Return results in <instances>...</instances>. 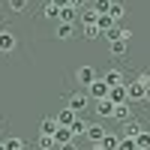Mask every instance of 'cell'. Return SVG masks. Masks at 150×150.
Returning a JSON list of instances; mask_svg holds the SVG:
<instances>
[{"instance_id":"6da1fadb","label":"cell","mask_w":150,"mask_h":150,"mask_svg":"<svg viewBox=\"0 0 150 150\" xmlns=\"http://www.w3.org/2000/svg\"><path fill=\"white\" fill-rule=\"evenodd\" d=\"M87 105H90V96H87V90H75V93H69V99H66V108H72L75 114H84Z\"/></svg>"},{"instance_id":"7a4b0ae2","label":"cell","mask_w":150,"mask_h":150,"mask_svg":"<svg viewBox=\"0 0 150 150\" xmlns=\"http://www.w3.org/2000/svg\"><path fill=\"white\" fill-rule=\"evenodd\" d=\"M96 78H99V75H96V69H93V66H78V69H75V81H78L84 90H87V87H90Z\"/></svg>"},{"instance_id":"3957f363","label":"cell","mask_w":150,"mask_h":150,"mask_svg":"<svg viewBox=\"0 0 150 150\" xmlns=\"http://www.w3.org/2000/svg\"><path fill=\"white\" fill-rule=\"evenodd\" d=\"M144 93H147V84H141L138 78L126 84V96H129V105H132V102H144Z\"/></svg>"},{"instance_id":"277c9868","label":"cell","mask_w":150,"mask_h":150,"mask_svg":"<svg viewBox=\"0 0 150 150\" xmlns=\"http://www.w3.org/2000/svg\"><path fill=\"white\" fill-rule=\"evenodd\" d=\"M87 96H90L93 102H99V99H108V84H105L102 78H96L90 87H87Z\"/></svg>"},{"instance_id":"5b68a950","label":"cell","mask_w":150,"mask_h":150,"mask_svg":"<svg viewBox=\"0 0 150 150\" xmlns=\"http://www.w3.org/2000/svg\"><path fill=\"white\" fill-rule=\"evenodd\" d=\"M84 138L90 144H99L105 138V126H102V123H87V135H84Z\"/></svg>"},{"instance_id":"8992f818","label":"cell","mask_w":150,"mask_h":150,"mask_svg":"<svg viewBox=\"0 0 150 150\" xmlns=\"http://www.w3.org/2000/svg\"><path fill=\"white\" fill-rule=\"evenodd\" d=\"M15 45H18L15 36H12L9 30H0V54H12V51H15Z\"/></svg>"},{"instance_id":"52a82bcc","label":"cell","mask_w":150,"mask_h":150,"mask_svg":"<svg viewBox=\"0 0 150 150\" xmlns=\"http://www.w3.org/2000/svg\"><path fill=\"white\" fill-rule=\"evenodd\" d=\"M99 78H102V81L108 84V90H111V87H120V84H123V72H120V69H114V66H111V69H108L105 75H99Z\"/></svg>"},{"instance_id":"ba28073f","label":"cell","mask_w":150,"mask_h":150,"mask_svg":"<svg viewBox=\"0 0 150 150\" xmlns=\"http://www.w3.org/2000/svg\"><path fill=\"white\" fill-rule=\"evenodd\" d=\"M111 120H120V123L132 120V105H129V102H120V105H114V114H111Z\"/></svg>"},{"instance_id":"9c48e42d","label":"cell","mask_w":150,"mask_h":150,"mask_svg":"<svg viewBox=\"0 0 150 150\" xmlns=\"http://www.w3.org/2000/svg\"><path fill=\"white\" fill-rule=\"evenodd\" d=\"M72 141H75L72 129H69V126H57V132H54V144L60 147V144H72Z\"/></svg>"},{"instance_id":"30bf717a","label":"cell","mask_w":150,"mask_h":150,"mask_svg":"<svg viewBox=\"0 0 150 150\" xmlns=\"http://www.w3.org/2000/svg\"><path fill=\"white\" fill-rule=\"evenodd\" d=\"M141 129H144V126H141V123L132 117V120H126V123H123V132H120V138H135V135H138Z\"/></svg>"},{"instance_id":"8fae6325","label":"cell","mask_w":150,"mask_h":150,"mask_svg":"<svg viewBox=\"0 0 150 150\" xmlns=\"http://www.w3.org/2000/svg\"><path fill=\"white\" fill-rule=\"evenodd\" d=\"M108 99L114 105H120V102H129V96H126V84H120V87H111L108 90Z\"/></svg>"},{"instance_id":"7c38bea8","label":"cell","mask_w":150,"mask_h":150,"mask_svg":"<svg viewBox=\"0 0 150 150\" xmlns=\"http://www.w3.org/2000/svg\"><path fill=\"white\" fill-rule=\"evenodd\" d=\"M93 108H96L99 117H111L114 114V102H111V99H99V102H93Z\"/></svg>"},{"instance_id":"4fadbf2b","label":"cell","mask_w":150,"mask_h":150,"mask_svg":"<svg viewBox=\"0 0 150 150\" xmlns=\"http://www.w3.org/2000/svg\"><path fill=\"white\" fill-rule=\"evenodd\" d=\"M54 132H57V117H42L39 135H51V138H54Z\"/></svg>"},{"instance_id":"5bb4252c","label":"cell","mask_w":150,"mask_h":150,"mask_svg":"<svg viewBox=\"0 0 150 150\" xmlns=\"http://www.w3.org/2000/svg\"><path fill=\"white\" fill-rule=\"evenodd\" d=\"M117 144H120V135H108V132H105V138L99 141L93 150H117Z\"/></svg>"},{"instance_id":"9a60e30c","label":"cell","mask_w":150,"mask_h":150,"mask_svg":"<svg viewBox=\"0 0 150 150\" xmlns=\"http://www.w3.org/2000/svg\"><path fill=\"white\" fill-rule=\"evenodd\" d=\"M108 51H111V57H123L129 51V42L126 39H117V42H108Z\"/></svg>"},{"instance_id":"2e32d148","label":"cell","mask_w":150,"mask_h":150,"mask_svg":"<svg viewBox=\"0 0 150 150\" xmlns=\"http://www.w3.org/2000/svg\"><path fill=\"white\" fill-rule=\"evenodd\" d=\"M54 36H57V39H72V36H75V24H60V21H57Z\"/></svg>"},{"instance_id":"e0dca14e","label":"cell","mask_w":150,"mask_h":150,"mask_svg":"<svg viewBox=\"0 0 150 150\" xmlns=\"http://www.w3.org/2000/svg\"><path fill=\"white\" fill-rule=\"evenodd\" d=\"M75 21H78V9H72V6L60 9V24H75Z\"/></svg>"},{"instance_id":"ac0fdd59","label":"cell","mask_w":150,"mask_h":150,"mask_svg":"<svg viewBox=\"0 0 150 150\" xmlns=\"http://www.w3.org/2000/svg\"><path fill=\"white\" fill-rule=\"evenodd\" d=\"M69 129H72V135H75V138H84V135H87V120H84V117H75Z\"/></svg>"},{"instance_id":"d6986e66","label":"cell","mask_w":150,"mask_h":150,"mask_svg":"<svg viewBox=\"0 0 150 150\" xmlns=\"http://www.w3.org/2000/svg\"><path fill=\"white\" fill-rule=\"evenodd\" d=\"M96 18H99V15L93 12V6H84V9L78 12V21L84 24V27H87V24H96Z\"/></svg>"},{"instance_id":"ffe728a7","label":"cell","mask_w":150,"mask_h":150,"mask_svg":"<svg viewBox=\"0 0 150 150\" xmlns=\"http://www.w3.org/2000/svg\"><path fill=\"white\" fill-rule=\"evenodd\" d=\"M108 15L114 18L117 24H120V18L126 15V6H123V0H114V3H111V9H108Z\"/></svg>"},{"instance_id":"44dd1931","label":"cell","mask_w":150,"mask_h":150,"mask_svg":"<svg viewBox=\"0 0 150 150\" xmlns=\"http://www.w3.org/2000/svg\"><path fill=\"white\" fill-rule=\"evenodd\" d=\"M75 117H78V114H75L72 108H63V111L57 114V126H72V120H75Z\"/></svg>"},{"instance_id":"7402d4cb","label":"cell","mask_w":150,"mask_h":150,"mask_svg":"<svg viewBox=\"0 0 150 150\" xmlns=\"http://www.w3.org/2000/svg\"><path fill=\"white\" fill-rule=\"evenodd\" d=\"M135 147L138 150H150V132L147 129H141L138 135H135Z\"/></svg>"},{"instance_id":"603a6c76","label":"cell","mask_w":150,"mask_h":150,"mask_svg":"<svg viewBox=\"0 0 150 150\" xmlns=\"http://www.w3.org/2000/svg\"><path fill=\"white\" fill-rule=\"evenodd\" d=\"M42 15H45V18H51V21H60V9L51 3V0H48V3L42 6Z\"/></svg>"},{"instance_id":"cb8c5ba5","label":"cell","mask_w":150,"mask_h":150,"mask_svg":"<svg viewBox=\"0 0 150 150\" xmlns=\"http://www.w3.org/2000/svg\"><path fill=\"white\" fill-rule=\"evenodd\" d=\"M114 24H117V21L111 18V15H99V18H96V27L102 30V33H105V30H111V27H114Z\"/></svg>"},{"instance_id":"d4e9b609","label":"cell","mask_w":150,"mask_h":150,"mask_svg":"<svg viewBox=\"0 0 150 150\" xmlns=\"http://www.w3.org/2000/svg\"><path fill=\"white\" fill-rule=\"evenodd\" d=\"M36 147H39V150H54L57 144H54L51 135H39V138H36Z\"/></svg>"},{"instance_id":"484cf974","label":"cell","mask_w":150,"mask_h":150,"mask_svg":"<svg viewBox=\"0 0 150 150\" xmlns=\"http://www.w3.org/2000/svg\"><path fill=\"white\" fill-rule=\"evenodd\" d=\"M108 9H111V0H93V12L96 15H108Z\"/></svg>"},{"instance_id":"4316f807","label":"cell","mask_w":150,"mask_h":150,"mask_svg":"<svg viewBox=\"0 0 150 150\" xmlns=\"http://www.w3.org/2000/svg\"><path fill=\"white\" fill-rule=\"evenodd\" d=\"M6 150H24V138H3Z\"/></svg>"},{"instance_id":"83f0119b","label":"cell","mask_w":150,"mask_h":150,"mask_svg":"<svg viewBox=\"0 0 150 150\" xmlns=\"http://www.w3.org/2000/svg\"><path fill=\"white\" fill-rule=\"evenodd\" d=\"M99 36H102V30H99L96 24H87L84 27V39H99Z\"/></svg>"},{"instance_id":"f1b7e54d","label":"cell","mask_w":150,"mask_h":150,"mask_svg":"<svg viewBox=\"0 0 150 150\" xmlns=\"http://www.w3.org/2000/svg\"><path fill=\"white\" fill-rule=\"evenodd\" d=\"M117 150H138V147H135V138H120Z\"/></svg>"},{"instance_id":"f546056e","label":"cell","mask_w":150,"mask_h":150,"mask_svg":"<svg viewBox=\"0 0 150 150\" xmlns=\"http://www.w3.org/2000/svg\"><path fill=\"white\" fill-rule=\"evenodd\" d=\"M6 3H9V9H12V12H24L27 0H6Z\"/></svg>"},{"instance_id":"4dcf8cb0","label":"cell","mask_w":150,"mask_h":150,"mask_svg":"<svg viewBox=\"0 0 150 150\" xmlns=\"http://www.w3.org/2000/svg\"><path fill=\"white\" fill-rule=\"evenodd\" d=\"M69 6H72V9H78V12H81V9L87 6V0H69Z\"/></svg>"},{"instance_id":"1f68e13d","label":"cell","mask_w":150,"mask_h":150,"mask_svg":"<svg viewBox=\"0 0 150 150\" xmlns=\"http://www.w3.org/2000/svg\"><path fill=\"white\" fill-rule=\"evenodd\" d=\"M57 150H81V147H78V144H75V141H72V144H60Z\"/></svg>"},{"instance_id":"d6a6232c","label":"cell","mask_w":150,"mask_h":150,"mask_svg":"<svg viewBox=\"0 0 150 150\" xmlns=\"http://www.w3.org/2000/svg\"><path fill=\"white\" fill-rule=\"evenodd\" d=\"M51 3H54L57 9H63V6H69V0H51Z\"/></svg>"},{"instance_id":"836d02e7","label":"cell","mask_w":150,"mask_h":150,"mask_svg":"<svg viewBox=\"0 0 150 150\" xmlns=\"http://www.w3.org/2000/svg\"><path fill=\"white\" fill-rule=\"evenodd\" d=\"M144 102H150V87H147V93H144Z\"/></svg>"},{"instance_id":"e575fe53","label":"cell","mask_w":150,"mask_h":150,"mask_svg":"<svg viewBox=\"0 0 150 150\" xmlns=\"http://www.w3.org/2000/svg\"><path fill=\"white\" fill-rule=\"evenodd\" d=\"M0 150H6V147H3V138H0Z\"/></svg>"},{"instance_id":"d590c367","label":"cell","mask_w":150,"mask_h":150,"mask_svg":"<svg viewBox=\"0 0 150 150\" xmlns=\"http://www.w3.org/2000/svg\"><path fill=\"white\" fill-rule=\"evenodd\" d=\"M111 3H114V0H111Z\"/></svg>"},{"instance_id":"8d00e7d4","label":"cell","mask_w":150,"mask_h":150,"mask_svg":"<svg viewBox=\"0 0 150 150\" xmlns=\"http://www.w3.org/2000/svg\"><path fill=\"white\" fill-rule=\"evenodd\" d=\"M45 3H48V0H45Z\"/></svg>"}]
</instances>
